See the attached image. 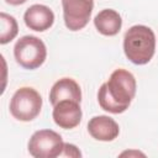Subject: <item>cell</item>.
<instances>
[{
    "label": "cell",
    "mask_w": 158,
    "mask_h": 158,
    "mask_svg": "<svg viewBox=\"0 0 158 158\" xmlns=\"http://www.w3.org/2000/svg\"><path fill=\"white\" fill-rule=\"evenodd\" d=\"M136 89V78L131 72L123 68L115 69L98 91L99 105L110 114H122L131 105Z\"/></svg>",
    "instance_id": "cell-1"
},
{
    "label": "cell",
    "mask_w": 158,
    "mask_h": 158,
    "mask_svg": "<svg viewBox=\"0 0 158 158\" xmlns=\"http://www.w3.org/2000/svg\"><path fill=\"white\" fill-rule=\"evenodd\" d=\"M123 52L133 64H147L156 52V35L153 30L144 25L130 27L123 36Z\"/></svg>",
    "instance_id": "cell-2"
},
{
    "label": "cell",
    "mask_w": 158,
    "mask_h": 158,
    "mask_svg": "<svg viewBox=\"0 0 158 158\" xmlns=\"http://www.w3.org/2000/svg\"><path fill=\"white\" fill-rule=\"evenodd\" d=\"M42 104V96L36 89L22 86L15 91L10 100V114L19 121L28 122L40 115Z\"/></svg>",
    "instance_id": "cell-3"
},
{
    "label": "cell",
    "mask_w": 158,
    "mask_h": 158,
    "mask_svg": "<svg viewBox=\"0 0 158 158\" xmlns=\"http://www.w3.org/2000/svg\"><path fill=\"white\" fill-rule=\"evenodd\" d=\"M14 57L22 68L33 70L40 68L47 58L44 42L36 36H23L14 46Z\"/></svg>",
    "instance_id": "cell-4"
},
{
    "label": "cell",
    "mask_w": 158,
    "mask_h": 158,
    "mask_svg": "<svg viewBox=\"0 0 158 158\" xmlns=\"http://www.w3.org/2000/svg\"><path fill=\"white\" fill-rule=\"evenodd\" d=\"M64 142L62 136L53 130L36 131L27 144L28 152L35 158H56L60 157Z\"/></svg>",
    "instance_id": "cell-5"
},
{
    "label": "cell",
    "mask_w": 158,
    "mask_h": 158,
    "mask_svg": "<svg viewBox=\"0 0 158 158\" xmlns=\"http://www.w3.org/2000/svg\"><path fill=\"white\" fill-rule=\"evenodd\" d=\"M64 25L70 31L83 30L94 9V0H62Z\"/></svg>",
    "instance_id": "cell-6"
},
{
    "label": "cell",
    "mask_w": 158,
    "mask_h": 158,
    "mask_svg": "<svg viewBox=\"0 0 158 158\" xmlns=\"http://www.w3.org/2000/svg\"><path fill=\"white\" fill-rule=\"evenodd\" d=\"M81 107L80 102L74 100H63L53 106L52 117L57 126L64 130L75 128L81 121Z\"/></svg>",
    "instance_id": "cell-7"
},
{
    "label": "cell",
    "mask_w": 158,
    "mask_h": 158,
    "mask_svg": "<svg viewBox=\"0 0 158 158\" xmlns=\"http://www.w3.org/2000/svg\"><path fill=\"white\" fill-rule=\"evenodd\" d=\"M88 132L96 141L111 142L117 138L120 133V127L112 117L106 115H99L89 120Z\"/></svg>",
    "instance_id": "cell-8"
},
{
    "label": "cell",
    "mask_w": 158,
    "mask_h": 158,
    "mask_svg": "<svg viewBox=\"0 0 158 158\" xmlns=\"http://www.w3.org/2000/svg\"><path fill=\"white\" fill-rule=\"evenodd\" d=\"M25 25L33 31L43 32L49 30L54 23V14L53 11L42 4L31 5L23 14Z\"/></svg>",
    "instance_id": "cell-9"
},
{
    "label": "cell",
    "mask_w": 158,
    "mask_h": 158,
    "mask_svg": "<svg viewBox=\"0 0 158 158\" xmlns=\"http://www.w3.org/2000/svg\"><path fill=\"white\" fill-rule=\"evenodd\" d=\"M63 100L81 101V89L79 84L72 78H62L57 80L49 91V101L52 106Z\"/></svg>",
    "instance_id": "cell-10"
},
{
    "label": "cell",
    "mask_w": 158,
    "mask_h": 158,
    "mask_svg": "<svg viewBox=\"0 0 158 158\" xmlns=\"http://www.w3.org/2000/svg\"><path fill=\"white\" fill-rule=\"evenodd\" d=\"M96 30L104 36H116L122 27L121 15L114 9H104L94 17Z\"/></svg>",
    "instance_id": "cell-11"
},
{
    "label": "cell",
    "mask_w": 158,
    "mask_h": 158,
    "mask_svg": "<svg viewBox=\"0 0 158 158\" xmlns=\"http://www.w3.org/2000/svg\"><path fill=\"white\" fill-rule=\"evenodd\" d=\"M0 44H6L17 36L19 25L16 19L6 12L0 14Z\"/></svg>",
    "instance_id": "cell-12"
},
{
    "label": "cell",
    "mask_w": 158,
    "mask_h": 158,
    "mask_svg": "<svg viewBox=\"0 0 158 158\" xmlns=\"http://www.w3.org/2000/svg\"><path fill=\"white\" fill-rule=\"evenodd\" d=\"M60 157H81V153L77 148V146H74L72 143H64L63 152H62Z\"/></svg>",
    "instance_id": "cell-13"
},
{
    "label": "cell",
    "mask_w": 158,
    "mask_h": 158,
    "mask_svg": "<svg viewBox=\"0 0 158 158\" xmlns=\"http://www.w3.org/2000/svg\"><path fill=\"white\" fill-rule=\"evenodd\" d=\"M7 4H10V5H14V6H17V5H22V4H25L27 0H5Z\"/></svg>",
    "instance_id": "cell-14"
}]
</instances>
